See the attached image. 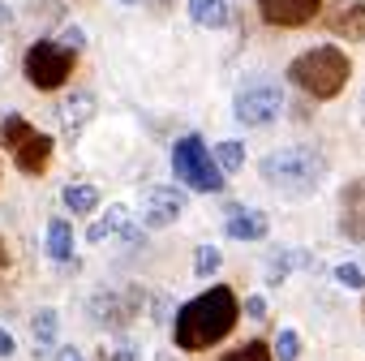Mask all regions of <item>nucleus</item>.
Masks as SVG:
<instances>
[{
    "mask_svg": "<svg viewBox=\"0 0 365 361\" xmlns=\"http://www.w3.org/2000/svg\"><path fill=\"white\" fill-rule=\"evenodd\" d=\"M237 318H241L237 293L224 288V284H215V288L198 293L194 301H185V305L176 310V318H172V340H176V348H185V352H202V348L220 344V340L237 327Z\"/></svg>",
    "mask_w": 365,
    "mask_h": 361,
    "instance_id": "obj_1",
    "label": "nucleus"
},
{
    "mask_svg": "<svg viewBox=\"0 0 365 361\" xmlns=\"http://www.w3.org/2000/svg\"><path fill=\"white\" fill-rule=\"evenodd\" d=\"M258 172H262V180L271 190H279L288 198H305L327 180V155L318 146L297 142V146H279V151L262 155Z\"/></svg>",
    "mask_w": 365,
    "mask_h": 361,
    "instance_id": "obj_2",
    "label": "nucleus"
},
{
    "mask_svg": "<svg viewBox=\"0 0 365 361\" xmlns=\"http://www.w3.org/2000/svg\"><path fill=\"white\" fill-rule=\"evenodd\" d=\"M348 73H352L348 56H344L339 48H331V44L309 48V52H301V56L288 65V78H292L305 95H314V99H335V95L348 86Z\"/></svg>",
    "mask_w": 365,
    "mask_h": 361,
    "instance_id": "obj_3",
    "label": "nucleus"
},
{
    "mask_svg": "<svg viewBox=\"0 0 365 361\" xmlns=\"http://www.w3.org/2000/svg\"><path fill=\"white\" fill-rule=\"evenodd\" d=\"M172 172L185 190H198V194H220L224 190V172H220L215 155L207 151V142L198 133H185L172 146Z\"/></svg>",
    "mask_w": 365,
    "mask_h": 361,
    "instance_id": "obj_4",
    "label": "nucleus"
},
{
    "mask_svg": "<svg viewBox=\"0 0 365 361\" xmlns=\"http://www.w3.org/2000/svg\"><path fill=\"white\" fill-rule=\"evenodd\" d=\"M279 112H284V91L275 78H250L232 95V116L245 129H262V125L279 121Z\"/></svg>",
    "mask_w": 365,
    "mask_h": 361,
    "instance_id": "obj_5",
    "label": "nucleus"
},
{
    "mask_svg": "<svg viewBox=\"0 0 365 361\" xmlns=\"http://www.w3.org/2000/svg\"><path fill=\"white\" fill-rule=\"evenodd\" d=\"M73 56H78V52H69V48H61V44H52V39L31 44V48H26V61H22L26 82L39 86V91H56V86H65L69 73H73Z\"/></svg>",
    "mask_w": 365,
    "mask_h": 361,
    "instance_id": "obj_6",
    "label": "nucleus"
},
{
    "mask_svg": "<svg viewBox=\"0 0 365 361\" xmlns=\"http://www.w3.org/2000/svg\"><path fill=\"white\" fill-rule=\"evenodd\" d=\"M185 203H190L185 190H176V185H146L142 203H138V224L142 228H168L180 220Z\"/></svg>",
    "mask_w": 365,
    "mask_h": 361,
    "instance_id": "obj_7",
    "label": "nucleus"
},
{
    "mask_svg": "<svg viewBox=\"0 0 365 361\" xmlns=\"http://www.w3.org/2000/svg\"><path fill=\"white\" fill-rule=\"evenodd\" d=\"M86 310H91V318H95L103 331L120 335V331L129 327V318L142 310V301H129V293H116V288H99V293L86 301Z\"/></svg>",
    "mask_w": 365,
    "mask_h": 361,
    "instance_id": "obj_8",
    "label": "nucleus"
},
{
    "mask_svg": "<svg viewBox=\"0 0 365 361\" xmlns=\"http://www.w3.org/2000/svg\"><path fill=\"white\" fill-rule=\"evenodd\" d=\"M322 0H258V14L271 22V26H305L314 22Z\"/></svg>",
    "mask_w": 365,
    "mask_h": 361,
    "instance_id": "obj_9",
    "label": "nucleus"
},
{
    "mask_svg": "<svg viewBox=\"0 0 365 361\" xmlns=\"http://www.w3.org/2000/svg\"><path fill=\"white\" fill-rule=\"evenodd\" d=\"M224 233H228L232 241H262V237L271 233V220H267L262 211H254V207H228Z\"/></svg>",
    "mask_w": 365,
    "mask_h": 361,
    "instance_id": "obj_10",
    "label": "nucleus"
},
{
    "mask_svg": "<svg viewBox=\"0 0 365 361\" xmlns=\"http://www.w3.org/2000/svg\"><path fill=\"white\" fill-rule=\"evenodd\" d=\"M48 159H52V138H48V133H39V129H35V133L14 151V163H18L26 176L43 172V168H48Z\"/></svg>",
    "mask_w": 365,
    "mask_h": 361,
    "instance_id": "obj_11",
    "label": "nucleus"
},
{
    "mask_svg": "<svg viewBox=\"0 0 365 361\" xmlns=\"http://www.w3.org/2000/svg\"><path fill=\"white\" fill-rule=\"evenodd\" d=\"M133 224H138V220H133V211L116 203V207H108V215H103V220H95V224H91L86 241H91V245H103L108 237H116V241H120V237H125Z\"/></svg>",
    "mask_w": 365,
    "mask_h": 361,
    "instance_id": "obj_12",
    "label": "nucleus"
},
{
    "mask_svg": "<svg viewBox=\"0 0 365 361\" xmlns=\"http://www.w3.org/2000/svg\"><path fill=\"white\" fill-rule=\"evenodd\" d=\"M56 116H61V125H65L69 133H78V129L95 116V95H91V91H73V95L61 103V112H56Z\"/></svg>",
    "mask_w": 365,
    "mask_h": 361,
    "instance_id": "obj_13",
    "label": "nucleus"
},
{
    "mask_svg": "<svg viewBox=\"0 0 365 361\" xmlns=\"http://www.w3.org/2000/svg\"><path fill=\"white\" fill-rule=\"evenodd\" d=\"M73 224L69 220H52L48 224V241H43V250H48V258H56V263H73L78 267V258H73Z\"/></svg>",
    "mask_w": 365,
    "mask_h": 361,
    "instance_id": "obj_14",
    "label": "nucleus"
},
{
    "mask_svg": "<svg viewBox=\"0 0 365 361\" xmlns=\"http://www.w3.org/2000/svg\"><path fill=\"white\" fill-rule=\"evenodd\" d=\"M190 18L207 31L228 26V0H190Z\"/></svg>",
    "mask_w": 365,
    "mask_h": 361,
    "instance_id": "obj_15",
    "label": "nucleus"
},
{
    "mask_svg": "<svg viewBox=\"0 0 365 361\" xmlns=\"http://www.w3.org/2000/svg\"><path fill=\"white\" fill-rule=\"evenodd\" d=\"M31 331H35V352L56 348V335H61V314H56V310H39V314L31 318Z\"/></svg>",
    "mask_w": 365,
    "mask_h": 361,
    "instance_id": "obj_16",
    "label": "nucleus"
},
{
    "mask_svg": "<svg viewBox=\"0 0 365 361\" xmlns=\"http://www.w3.org/2000/svg\"><path fill=\"white\" fill-rule=\"evenodd\" d=\"M61 203H65V211H73V215H91L95 207H99V190L95 185H65V194H61Z\"/></svg>",
    "mask_w": 365,
    "mask_h": 361,
    "instance_id": "obj_17",
    "label": "nucleus"
},
{
    "mask_svg": "<svg viewBox=\"0 0 365 361\" xmlns=\"http://www.w3.org/2000/svg\"><path fill=\"white\" fill-rule=\"evenodd\" d=\"M211 155H215V163H220V172H224V176H228V172H241V168H245V146H241L237 138L220 142V146H215Z\"/></svg>",
    "mask_w": 365,
    "mask_h": 361,
    "instance_id": "obj_18",
    "label": "nucleus"
},
{
    "mask_svg": "<svg viewBox=\"0 0 365 361\" xmlns=\"http://www.w3.org/2000/svg\"><path fill=\"white\" fill-rule=\"evenodd\" d=\"M335 35H344V39H365V5H348V9L335 18Z\"/></svg>",
    "mask_w": 365,
    "mask_h": 361,
    "instance_id": "obj_19",
    "label": "nucleus"
},
{
    "mask_svg": "<svg viewBox=\"0 0 365 361\" xmlns=\"http://www.w3.org/2000/svg\"><path fill=\"white\" fill-rule=\"evenodd\" d=\"M31 133H35V129H31V121H26V116H18V112H9L5 121H0V138H5V146H9V151H18Z\"/></svg>",
    "mask_w": 365,
    "mask_h": 361,
    "instance_id": "obj_20",
    "label": "nucleus"
},
{
    "mask_svg": "<svg viewBox=\"0 0 365 361\" xmlns=\"http://www.w3.org/2000/svg\"><path fill=\"white\" fill-rule=\"evenodd\" d=\"M220 267H224L220 245H198V250H194V275H198V280H211Z\"/></svg>",
    "mask_w": 365,
    "mask_h": 361,
    "instance_id": "obj_21",
    "label": "nucleus"
},
{
    "mask_svg": "<svg viewBox=\"0 0 365 361\" xmlns=\"http://www.w3.org/2000/svg\"><path fill=\"white\" fill-rule=\"evenodd\" d=\"M271 357H275V361H297V357H301V335H297V327H279V335H275V344H271Z\"/></svg>",
    "mask_w": 365,
    "mask_h": 361,
    "instance_id": "obj_22",
    "label": "nucleus"
},
{
    "mask_svg": "<svg viewBox=\"0 0 365 361\" xmlns=\"http://www.w3.org/2000/svg\"><path fill=\"white\" fill-rule=\"evenodd\" d=\"M108 361H142V344H138V340H133L129 331H120V335H112Z\"/></svg>",
    "mask_w": 365,
    "mask_h": 361,
    "instance_id": "obj_23",
    "label": "nucleus"
},
{
    "mask_svg": "<svg viewBox=\"0 0 365 361\" xmlns=\"http://www.w3.org/2000/svg\"><path fill=\"white\" fill-rule=\"evenodd\" d=\"M224 361H275L271 357V348L262 344V340H250V344H241V348H232Z\"/></svg>",
    "mask_w": 365,
    "mask_h": 361,
    "instance_id": "obj_24",
    "label": "nucleus"
},
{
    "mask_svg": "<svg viewBox=\"0 0 365 361\" xmlns=\"http://www.w3.org/2000/svg\"><path fill=\"white\" fill-rule=\"evenodd\" d=\"M335 280H339L344 288H365V271H361L356 263H339V267H335Z\"/></svg>",
    "mask_w": 365,
    "mask_h": 361,
    "instance_id": "obj_25",
    "label": "nucleus"
},
{
    "mask_svg": "<svg viewBox=\"0 0 365 361\" xmlns=\"http://www.w3.org/2000/svg\"><path fill=\"white\" fill-rule=\"evenodd\" d=\"M61 48H69V52H82V48H86V35H82V26H65V31H61Z\"/></svg>",
    "mask_w": 365,
    "mask_h": 361,
    "instance_id": "obj_26",
    "label": "nucleus"
},
{
    "mask_svg": "<svg viewBox=\"0 0 365 361\" xmlns=\"http://www.w3.org/2000/svg\"><path fill=\"white\" fill-rule=\"evenodd\" d=\"M245 314H250V318H267V297H262V293L245 297Z\"/></svg>",
    "mask_w": 365,
    "mask_h": 361,
    "instance_id": "obj_27",
    "label": "nucleus"
},
{
    "mask_svg": "<svg viewBox=\"0 0 365 361\" xmlns=\"http://www.w3.org/2000/svg\"><path fill=\"white\" fill-rule=\"evenodd\" d=\"M18 352V340L9 335V327H0V357H14Z\"/></svg>",
    "mask_w": 365,
    "mask_h": 361,
    "instance_id": "obj_28",
    "label": "nucleus"
},
{
    "mask_svg": "<svg viewBox=\"0 0 365 361\" xmlns=\"http://www.w3.org/2000/svg\"><path fill=\"white\" fill-rule=\"evenodd\" d=\"M52 361H86V357H82L73 344H65V348H56V357H52Z\"/></svg>",
    "mask_w": 365,
    "mask_h": 361,
    "instance_id": "obj_29",
    "label": "nucleus"
},
{
    "mask_svg": "<svg viewBox=\"0 0 365 361\" xmlns=\"http://www.w3.org/2000/svg\"><path fill=\"white\" fill-rule=\"evenodd\" d=\"M9 22H14V9H9V5H5V0H0V31H5V26H9Z\"/></svg>",
    "mask_w": 365,
    "mask_h": 361,
    "instance_id": "obj_30",
    "label": "nucleus"
},
{
    "mask_svg": "<svg viewBox=\"0 0 365 361\" xmlns=\"http://www.w3.org/2000/svg\"><path fill=\"white\" fill-rule=\"evenodd\" d=\"M0 267H9V250H5V241H0Z\"/></svg>",
    "mask_w": 365,
    "mask_h": 361,
    "instance_id": "obj_31",
    "label": "nucleus"
},
{
    "mask_svg": "<svg viewBox=\"0 0 365 361\" xmlns=\"http://www.w3.org/2000/svg\"><path fill=\"white\" fill-rule=\"evenodd\" d=\"M116 5H138V0H116Z\"/></svg>",
    "mask_w": 365,
    "mask_h": 361,
    "instance_id": "obj_32",
    "label": "nucleus"
},
{
    "mask_svg": "<svg viewBox=\"0 0 365 361\" xmlns=\"http://www.w3.org/2000/svg\"><path fill=\"white\" fill-rule=\"evenodd\" d=\"M361 116H365V99H361Z\"/></svg>",
    "mask_w": 365,
    "mask_h": 361,
    "instance_id": "obj_33",
    "label": "nucleus"
}]
</instances>
